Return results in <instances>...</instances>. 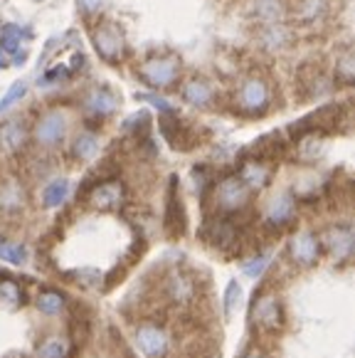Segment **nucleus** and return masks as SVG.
Instances as JSON below:
<instances>
[{"instance_id":"0eeeda50","label":"nucleus","mask_w":355,"mask_h":358,"mask_svg":"<svg viewBox=\"0 0 355 358\" xmlns=\"http://www.w3.org/2000/svg\"><path fill=\"white\" fill-rule=\"evenodd\" d=\"M321 252H324V240H321L316 232H298L291 237L289 243V255L298 267H311V264L319 262Z\"/></svg>"},{"instance_id":"7c9ffc66","label":"nucleus","mask_w":355,"mask_h":358,"mask_svg":"<svg viewBox=\"0 0 355 358\" xmlns=\"http://www.w3.org/2000/svg\"><path fill=\"white\" fill-rule=\"evenodd\" d=\"M279 13H282L279 0H259V3H256V15L269 17V20H277Z\"/></svg>"},{"instance_id":"4468645a","label":"nucleus","mask_w":355,"mask_h":358,"mask_svg":"<svg viewBox=\"0 0 355 358\" xmlns=\"http://www.w3.org/2000/svg\"><path fill=\"white\" fill-rule=\"evenodd\" d=\"M116 106H119V99H116V94L109 90H92L87 94V99H84V109L94 116L114 114Z\"/></svg>"},{"instance_id":"f3484780","label":"nucleus","mask_w":355,"mask_h":358,"mask_svg":"<svg viewBox=\"0 0 355 358\" xmlns=\"http://www.w3.org/2000/svg\"><path fill=\"white\" fill-rule=\"evenodd\" d=\"M69 353H72V343L67 336H59V334L45 336L35 348V358H69Z\"/></svg>"},{"instance_id":"c756f323","label":"nucleus","mask_w":355,"mask_h":358,"mask_svg":"<svg viewBox=\"0 0 355 358\" xmlns=\"http://www.w3.org/2000/svg\"><path fill=\"white\" fill-rule=\"evenodd\" d=\"M72 277H74L77 282H82L84 287H99V282H101L99 269H92V267L77 269V272H72Z\"/></svg>"},{"instance_id":"a878e982","label":"nucleus","mask_w":355,"mask_h":358,"mask_svg":"<svg viewBox=\"0 0 355 358\" xmlns=\"http://www.w3.org/2000/svg\"><path fill=\"white\" fill-rule=\"evenodd\" d=\"M0 259H3V262H10V264H25V259H27L25 245L0 240Z\"/></svg>"},{"instance_id":"20e7f679","label":"nucleus","mask_w":355,"mask_h":358,"mask_svg":"<svg viewBox=\"0 0 355 358\" xmlns=\"http://www.w3.org/2000/svg\"><path fill=\"white\" fill-rule=\"evenodd\" d=\"M269 87H266L264 79L249 77L247 82H242L240 92H237V109L247 116H261V111H266L269 106Z\"/></svg>"},{"instance_id":"7ed1b4c3","label":"nucleus","mask_w":355,"mask_h":358,"mask_svg":"<svg viewBox=\"0 0 355 358\" xmlns=\"http://www.w3.org/2000/svg\"><path fill=\"white\" fill-rule=\"evenodd\" d=\"M69 129V119L64 111H48L37 119L35 129H32V138L37 146L42 148H55L64 141Z\"/></svg>"},{"instance_id":"f8f14e48","label":"nucleus","mask_w":355,"mask_h":358,"mask_svg":"<svg viewBox=\"0 0 355 358\" xmlns=\"http://www.w3.org/2000/svg\"><path fill=\"white\" fill-rule=\"evenodd\" d=\"M166 292L175 304H190L198 296V285L190 274L185 272H171V277L166 280Z\"/></svg>"},{"instance_id":"393cba45","label":"nucleus","mask_w":355,"mask_h":358,"mask_svg":"<svg viewBox=\"0 0 355 358\" xmlns=\"http://www.w3.org/2000/svg\"><path fill=\"white\" fill-rule=\"evenodd\" d=\"M326 10H328V0H298L296 17L301 22H314L324 17Z\"/></svg>"},{"instance_id":"c85d7f7f","label":"nucleus","mask_w":355,"mask_h":358,"mask_svg":"<svg viewBox=\"0 0 355 358\" xmlns=\"http://www.w3.org/2000/svg\"><path fill=\"white\" fill-rule=\"evenodd\" d=\"M25 92H27V87L22 85V82H15V85H13L10 90H8V94L3 96V99H0V111H8L13 104H17V101H20L22 96H25Z\"/></svg>"},{"instance_id":"9b49d317","label":"nucleus","mask_w":355,"mask_h":358,"mask_svg":"<svg viewBox=\"0 0 355 358\" xmlns=\"http://www.w3.org/2000/svg\"><path fill=\"white\" fill-rule=\"evenodd\" d=\"M27 203V193L25 185L15 178V176H6L0 180V213L6 215H15L25 208Z\"/></svg>"},{"instance_id":"2eb2a0df","label":"nucleus","mask_w":355,"mask_h":358,"mask_svg":"<svg viewBox=\"0 0 355 358\" xmlns=\"http://www.w3.org/2000/svg\"><path fill=\"white\" fill-rule=\"evenodd\" d=\"M25 143H27V129L22 122L13 119V122H6L0 127V146L6 148V151L17 153L25 148Z\"/></svg>"},{"instance_id":"c9c22d12","label":"nucleus","mask_w":355,"mask_h":358,"mask_svg":"<svg viewBox=\"0 0 355 358\" xmlns=\"http://www.w3.org/2000/svg\"><path fill=\"white\" fill-rule=\"evenodd\" d=\"M6 358H27V356H22V353H8Z\"/></svg>"},{"instance_id":"ddd939ff","label":"nucleus","mask_w":355,"mask_h":358,"mask_svg":"<svg viewBox=\"0 0 355 358\" xmlns=\"http://www.w3.org/2000/svg\"><path fill=\"white\" fill-rule=\"evenodd\" d=\"M324 245L331 250L333 259H338V262H348L350 255H353V230H350V225L331 227Z\"/></svg>"},{"instance_id":"423d86ee","label":"nucleus","mask_w":355,"mask_h":358,"mask_svg":"<svg viewBox=\"0 0 355 358\" xmlns=\"http://www.w3.org/2000/svg\"><path fill=\"white\" fill-rule=\"evenodd\" d=\"M178 72H180V62L175 57H153L138 69V77L156 90H166L178 79Z\"/></svg>"},{"instance_id":"1a4fd4ad","label":"nucleus","mask_w":355,"mask_h":358,"mask_svg":"<svg viewBox=\"0 0 355 358\" xmlns=\"http://www.w3.org/2000/svg\"><path fill=\"white\" fill-rule=\"evenodd\" d=\"M124 185L119 180H104V183L94 185L92 193H89V206L94 210H119L124 206Z\"/></svg>"},{"instance_id":"4be33fe9","label":"nucleus","mask_w":355,"mask_h":358,"mask_svg":"<svg viewBox=\"0 0 355 358\" xmlns=\"http://www.w3.org/2000/svg\"><path fill=\"white\" fill-rule=\"evenodd\" d=\"M259 40H261V45H264L266 50H282V48H287L289 45V40H291V35H289V30L284 25H277V22H269V25L261 30V35H259Z\"/></svg>"},{"instance_id":"6ab92c4d","label":"nucleus","mask_w":355,"mask_h":358,"mask_svg":"<svg viewBox=\"0 0 355 358\" xmlns=\"http://www.w3.org/2000/svg\"><path fill=\"white\" fill-rule=\"evenodd\" d=\"M35 309L45 316H59L67 309V296L59 289H40L35 299Z\"/></svg>"},{"instance_id":"cd10ccee","label":"nucleus","mask_w":355,"mask_h":358,"mask_svg":"<svg viewBox=\"0 0 355 358\" xmlns=\"http://www.w3.org/2000/svg\"><path fill=\"white\" fill-rule=\"evenodd\" d=\"M335 74H338L340 82H345V85H350L355 77V62H353V55L345 52L343 57H340V62L335 64Z\"/></svg>"},{"instance_id":"6e6552de","label":"nucleus","mask_w":355,"mask_h":358,"mask_svg":"<svg viewBox=\"0 0 355 358\" xmlns=\"http://www.w3.org/2000/svg\"><path fill=\"white\" fill-rule=\"evenodd\" d=\"M92 40H94V48L99 50V55L106 62H116L124 52V35L114 22H104V25L96 27Z\"/></svg>"},{"instance_id":"39448f33","label":"nucleus","mask_w":355,"mask_h":358,"mask_svg":"<svg viewBox=\"0 0 355 358\" xmlns=\"http://www.w3.org/2000/svg\"><path fill=\"white\" fill-rule=\"evenodd\" d=\"M133 338H136V346L141 348V353L146 358H166L171 341H168V334L163 331V327H158L156 322H143L133 329Z\"/></svg>"},{"instance_id":"b1692460","label":"nucleus","mask_w":355,"mask_h":358,"mask_svg":"<svg viewBox=\"0 0 355 358\" xmlns=\"http://www.w3.org/2000/svg\"><path fill=\"white\" fill-rule=\"evenodd\" d=\"M0 301H6L8 306H25V301H27L22 287L17 285L15 280L6 277V274L0 277Z\"/></svg>"},{"instance_id":"5701e85b","label":"nucleus","mask_w":355,"mask_h":358,"mask_svg":"<svg viewBox=\"0 0 355 358\" xmlns=\"http://www.w3.org/2000/svg\"><path fill=\"white\" fill-rule=\"evenodd\" d=\"M72 153L77 161H92L99 153V138L92 131H82L72 143Z\"/></svg>"},{"instance_id":"f257e3e1","label":"nucleus","mask_w":355,"mask_h":358,"mask_svg":"<svg viewBox=\"0 0 355 358\" xmlns=\"http://www.w3.org/2000/svg\"><path fill=\"white\" fill-rule=\"evenodd\" d=\"M249 322L254 329L266 334H277L284 329V304L279 299L277 292L261 289L259 294H254L249 306Z\"/></svg>"},{"instance_id":"f704fd0d","label":"nucleus","mask_w":355,"mask_h":358,"mask_svg":"<svg viewBox=\"0 0 355 358\" xmlns=\"http://www.w3.org/2000/svg\"><path fill=\"white\" fill-rule=\"evenodd\" d=\"M242 358H269V356H266V353H261V351H247Z\"/></svg>"},{"instance_id":"473e14b6","label":"nucleus","mask_w":355,"mask_h":358,"mask_svg":"<svg viewBox=\"0 0 355 358\" xmlns=\"http://www.w3.org/2000/svg\"><path fill=\"white\" fill-rule=\"evenodd\" d=\"M106 6V0H79V8H82L84 15H96Z\"/></svg>"},{"instance_id":"bb28decb","label":"nucleus","mask_w":355,"mask_h":358,"mask_svg":"<svg viewBox=\"0 0 355 358\" xmlns=\"http://www.w3.org/2000/svg\"><path fill=\"white\" fill-rule=\"evenodd\" d=\"M269 262H272V257H269V255H254V257L247 259V262L242 264V272H245L249 280H256V277H261V274H264V269L269 267Z\"/></svg>"},{"instance_id":"412c9836","label":"nucleus","mask_w":355,"mask_h":358,"mask_svg":"<svg viewBox=\"0 0 355 358\" xmlns=\"http://www.w3.org/2000/svg\"><path fill=\"white\" fill-rule=\"evenodd\" d=\"M67 193H69V180L55 178L52 183H48L45 190H42V208H59L67 201Z\"/></svg>"},{"instance_id":"a211bd4d","label":"nucleus","mask_w":355,"mask_h":358,"mask_svg":"<svg viewBox=\"0 0 355 358\" xmlns=\"http://www.w3.org/2000/svg\"><path fill=\"white\" fill-rule=\"evenodd\" d=\"M237 178H240L249 190H261L266 183H269V178H272V171H269V166L261 164V161H249V164L242 166Z\"/></svg>"},{"instance_id":"dca6fc26","label":"nucleus","mask_w":355,"mask_h":358,"mask_svg":"<svg viewBox=\"0 0 355 358\" xmlns=\"http://www.w3.org/2000/svg\"><path fill=\"white\" fill-rule=\"evenodd\" d=\"M180 94H183V99L188 101L190 106H198V109H205V106H210L215 101L212 87H210L208 82H203V79H190V82H185Z\"/></svg>"},{"instance_id":"72a5a7b5","label":"nucleus","mask_w":355,"mask_h":358,"mask_svg":"<svg viewBox=\"0 0 355 358\" xmlns=\"http://www.w3.org/2000/svg\"><path fill=\"white\" fill-rule=\"evenodd\" d=\"M136 96H138V99H146L148 104H153L158 111H163V114H173V106L168 104L163 96H153V94H136Z\"/></svg>"},{"instance_id":"f03ea898","label":"nucleus","mask_w":355,"mask_h":358,"mask_svg":"<svg viewBox=\"0 0 355 358\" xmlns=\"http://www.w3.org/2000/svg\"><path fill=\"white\" fill-rule=\"evenodd\" d=\"M252 190L242 183L237 176H225L217 185L212 188V198H215V208L225 215H232V213L242 210V208L249 203Z\"/></svg>"},{"instance_id":"aec40b11","label":"nucleus","mask_w":355,"mask_h":358,"mask_svg":"<svg viewBox=\"0 0 355 358\" xmlns=\"http://www.w3.org/2000/svg\"><path fill=\"white\" fill-rule=\"evenodd\" d=\"M235 240H237V225L232 220L222 217V220H215L210 225V243L215 248H230Z\"/></svg>"},{"instance_id":"2f4dec72","label":"nucleus","mask_w":355,"mask_h":358,"mask_svg":"<svg viewBox=\"0 0 355 358\" xmlns=\"http://www.w3.org/2000/svg\"><path fill=\"white\" fill-rule=\"evenodd\" d=\"M240 296H242V287L232 280L230 285H227V289H225V314L227 316L232 314V309H235V304L240 301Z\"/></svg>"},{"instance_id":"e433bc0d","label":"nucleus","mask_w":355,"mask_h":358,"mask_svg":"<svg viewBox=\"0 0 355 358\" xmlns=\"http://www.w3.org/2000/svg\"><path fill=\"white\" fill-rule=\"evenodd\" d=\"M0 67H8V62H6V57H3V55H0Z\"/></svg>"},{"instance_id":"9d476101","label":"nucleus","mask_w":355,"mask_h":358,"mask_svg":"<svg viewBox=\"0 0 355 358\" xmlns=\"http://www.w3.org/2000/svg\"><path fill=\"white\" fill-rule=\"evenodd\" d=\"M266 225L272 227H287L289 222L296 217V198H294L291 193H279L274 195L272 201H269V206H266Z\"/></svg>"}]
</instances>
